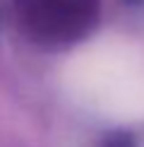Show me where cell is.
<instances>
[{"mask_svg": "<svg viewBox=\"0 0 144 147\" xmlns=\"http://www.w3.org/2000/svg\"><path fill=\"white\" fill-rule=\"evenodd\" d=\"M29 34L46 44H65L84 36L99 15V0H17Z\"/></svg>", "mask_w": 144, "mask_h": 147, "instance_id": "6da1fadb", "label": "cell"}]
</instances>
